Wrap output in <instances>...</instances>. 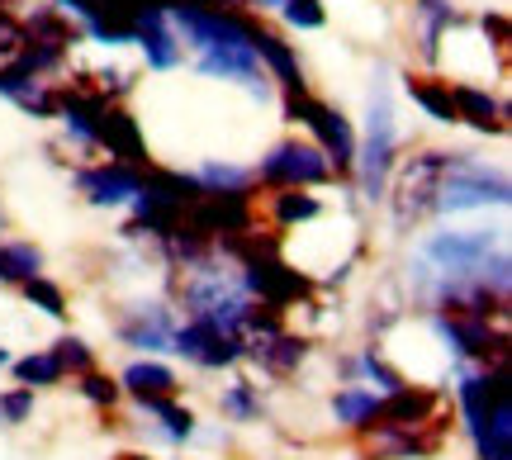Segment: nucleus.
<instances>
[{
    "mask_svg": "<svg viewBox=\"0 0 512 460\" xmlns=\"http://www.w3.org/2000/svg\"><path fill=\"white\" fill-rule=\"evenodd\" d=\"M19 48H24V24L10 10H0V62H10Z\"/></svg>",
    "mask_w": 512,
    "mask_h": 460,
    "instance_id": "4c0bfd02",
    "label": "nucleus"
},
{
    "mask_svg": "<svg viewBox=\"0 0 512 460\" xmlns=\"http://www.w3.org/2000/svg\"><path fill=\"white\" fill-rule=\"evenodd\" d=\"M361 375H366V380H375V385H380L384 394L403 385V375H399V370H389V366L380 361V356H375V351H361Z\"/></svg>",
    "mask_w": 512,
    "mask_h": 460,
    "instance_id": "e433bc0d",
    "label": "nucleus"
},
{
    "mask_svg": "<svg viewBox=\"0 0 512 460\" xmlns=\"http://www.w3.org/2000/svg\"><path fill=\"white\" fill-rule=\"evenodd\" d=\"M43 276V252L34 242H0V285H24Z\"/></svg>",
    "mask_w": 512,
    "mask_h": 460,
    "instance_id": "393cba45",
    "label": "nucleus"
},
{
    "mask_svg": "<svg viewBox=\"0 0 512 460\" xmlns=\"http://www.w3.org/2000/svg\"><path fill=\"white\" fill-rule=\"evenodd\" d=\"M437 332L446 351L460 361H503L508 356V332L494 328L489 318H465V313H437Z\"/></svg>",
    "mask_w": 512,
    "mask_h": 460,
    "instance_id": "6e6552de",
    "label": "nucleus"
},
{
    "mask_svg": "<svg viewBox=\"0 0 512 460\" xmlns=\"http://www.w3.org/2000/svg\"><path fill=\"white\" fill-rule=\"evenodd\" d=\"M318 214H323V204H318V195H309V190H275L271 195V219L280 223V228L313 223Z\"/></svg>",
    "mask_w": 512,
    "mask_h": 460,
    "instance_id": "bb28decb",
    "label": "nucleus"
},
{
    "mask_svg": "<svg viewBox=\"0 0 512 460\" xmlns=\"http://www.w3.org/2000/svg\"><path fill=\"white\" fill-rule=\"evenodd\" d=\"M195 176H200V185L209 190V195H247V190L256 185L252 171L238 166V162H204Z\"/></svg>",
    "mask_w": 512,
    "mask_h": 460,
    "instance_id": "c85d7f7f",
    "label": "nucleus"
},
{
    "mask_svg": "<svg viewBox=\"0 0 512 460\" xmlns=\"http://www.w3.org/2000/svg\"><path fill=\"white\" fill-rule=\"evenodd\" d=\"M280 19L299 29V34H309V29H323L328 24V10H323V0H285L280 5Z\"/></svg>",
    "mask_w": 512,
    "mask_h": 460,
    "instance_id": "2f4dec72",
    "label": "nucleus"
},
{
    "mask_svg": "<svg viewBox=\"0 0 512 460\" xmlns=\"http://www.w3.org/2000/svg\"><path fill=\"white\" fill-rule=\"evenodd\" d=\"M15 366V380L24 389H53L67 380V370L57 366L53 351H29V356H19V361H10Z\"/></svg>",
    "mask_w": 512,
    "mask_h": 460,
    "instance_id": "cd10ccee",
    "label": "nucleus"
},
{
    "mask_svg": "<svg viewBox=\"0 0 512 460\" xmlns=\"http://www.w3.org/2000/svg\"><path fill=\"white\" fill-rule=\"evenodd\" d=\"M242 290L256 304H271V309H285V304H299V299L313 295V280L304 271H290L280 257H261V261H242Z\"/></svg>",
    "mask_w": 512,
    "mask_h": 460,
    "instance_id": "423d86ee",
    "label": "nucleus"
},
{
    "mask_svg": "<svg viewBox=\"0 0 512 460\" xmlns=\"http://www.w3.org/2000/svg\"><path fill=\"white\" fill-rule=\"evenodd\" d=\"M413 10H418V38H422V57L427 62H437V53H441V34L456 24V5L451 0H413Z\"/></svg>",
    "mask_w": 512,
    "mask_h": 460,
    "instance_id": "b1692460",
    "label": "nucleus"
},
{
    "mask_svg": "<svg viewBox=\"0 0 512 460\" xmlns=\"http://www.w3.org/2000/svg\"><path fill=\"white\" fill-rule=\"evenodd\" d=\"M114 460H152V456H138V451H124V456H114Z\"/></svg>",
    "mask_w": 512,
    "mask_h": 460,
    "instance_id": "79ce46f5",
    "label": "nucleus"
},
{
    "mask_svg": "<svg viewBox=\"0 0 512 460\" xmlns=\"http://www.w3.org/2000/svg\"><path fill=\"white\" fill-rule=\"evenodd\" d=\"M512 200V185L503 171H489L470 152H446V171L437 185V214H465V209H489Z\"/></svg>",
    "mask_w": 512,
    "mask_h": 460,
    "instance_id": "f257e3e1",
    "label": "nucleus"
},
{
    "mask_svg": "<svg viewBox=\"0 0 512 460\" xmlns=\"http://www.w3.org/2000/svg\"><path fill=\"white\" fill-rule=\"evenodd\" d=\"M133 43L143 48L147 67L152 72H171V67H181V38L176 29L166 24V10H152V15H138L133 19Z\"/></svg>",
    "mask_w": 512,
    "mask_h": 460,
    "instance_id": "4468645a",
    "label": "nucleus"
},
{
    "mask_svg": "<svg viewBox=\"0 0 512 460\" xmlns=\"http://www.w3.org/2000/svg\"><path fill=\"white\" fill-rule=\"evenodd\" d=\"M29 413H34V389H10V394H0V423L5 427H19L29 423Z\"/></svg>",
    "mask_w": 512,
    "mask_h": 460,
    "instance_id": "f704fd0d",
    "label": "nucleus"
},
{
    "mask_svg": "<svg viewBox=\"0 0 512 460\" xmlns=\"http://www.w3.org/2000/svg\"><path fill=\"white\" fill-rule=\"evenodd\" d=\"M223 418H233V423H256L261 418V394H256L252 380H238V385H228L223 389Z\"/></svg>",
    "mask_w": 512,
    "mask_h": 460,
    "instance_id": "c756f323",
    "label": "nucleus"
},
{
    "mask_svg": "<svg viewBox=\"0 0 512 460\" xmlns=\"http://www.w3.org/2000/svg\"><path fill=\"white\" fill-rule=\"evenodd\" d=\"M437 389H422V385H399L389 389L380 399V427H403V432H422V427L437 418Z\"/></svg>",
    "mask_w": 512,
    "mask_h": 460,
    "instance_id": "ddd939ff",
    "label": "nucleus"
},
{
    "mask_svg": "<svg viewBox=\"0 0 512 460\" xmlns=\"http://www.w3.org/2000/svg\"><path fill=\"white\" fill-rule=\"evenodd\" d=\"M19 290H24V299H29L38 313H48V318H67V290H62L57 280L34 276V280H24Z\"/></svg>",
    "mask_w": 512,
    "mask_h": 460,
    "instance_id": "7c9ffc66",
    "label": "nucleus"
},
{
    "mask_svg": "<svg viewBox=\"0 0 512 460\" xmlns=\"http://www.w3.org/2000/svg\"><path fill=\"white\" fill-rule=\"evenodd\" d=\"M451 100H456V124H470V129H479V133H508V110H503V100L489 95L484 86L456 81V86H451Z\"/></svg>",
    "mask_w": 512,
    "mask_h": 460,
    "instance_id": "2eb2a0df",
    "label": "nucleus"
},
{
    "mask_svg": "<svg viewBox=\"0 0 512 460\" xmlns=\"http://www.w3.org/2000/svg\"><path fill=\"white\" fill-rule=\"evenodd\" d=\"M370 129H366V143H356V171H361V195L370 204L384 200V190H389V171H394V148H399V133H394V100L384 91L380 81H375V91H370Z\"/></svg>",
    "mask_w": 512,
    "mask_h": 460,
    "instance_id": "7ed1b4c3",
    "label": "nucleus"
},
{
    "mask_svg": "<svg viewBox=\"0 0 512 460\" xmlns=\"http://www.w3.org/2000/svg\"><path fill=\"white\" fill-rule=\"evenodd\" d=\"M247 356L266 375H294L309 356V342L294 337V332H271V337H247Z\"/></svg>",
    "mask_w": 512,
    "mask_h": 460,
    "instance_id": "f3484780",
    "label": "nucleus"
},
{
    "mask_svg": "<svg viewBox=\"0 0 512 460\" xmlns=\"http://www.w3.org/2000/svg\"><path fill=\"white\" fill-rule=\"evenodd\" d=\"M81 394H86V404H95V408H114L124 389H119V380H110V375L86 370V375H81Z\"/></svg>",
    "mask_w": 512,
    "mask_h": 460,
    "instance_id": "72a5a7b5",
    "label": "nucleus"
},
{
    "mask_svg": "<svg viewBox=\"0 0 512 460\" xmlns=\"http://www.w3.org/2000/svg\"><path fill=\"white\" fill-rule=\"evenodd\" d=\"M479 29H484V38H489L494 48H508V19L498 15V10H484V15H479Z\"/></svg>",
    "mask_w": 512,
    "mask_h": 460,
    "instance_id": "58836bf2",
    "label": "nucleus"
},
{
    "mask_svg": "<svg viewBox=\"0 0 512 460\" xmlns=\"http://www.w3.org/2000/svg\"><path fill=\"white\" fill-rule=\"evenodd\" d=\"M0 233H5V214H0Z\"/></svg>",
    "mask_w": 512,
    "mask_h": 460,
    "instance_id": "c03bdc74",
    "label": "nucleus"
},
{
    "mask_svg": "<svg viewBox=\"0 0 512 460\" xmlns=\"http://www.w3.org/2000/svg\"><path fill=\"white\" fill-rule=\"evenodd\" d=\"M138 408H143L147 418H157V423H162V432L171 437V442H190V437H195V413L176 404V394H162V399H138Z\"/></svg>",
    "mask_w": 512,
    "mask_h": 460,
    "instance_id": "a878e982",
    "label": "nucleus"
},
{
    "mask_svg": "<svg viewBox=\"0 0 512 460\" xmlns=\"http://www.w3.org/2000/svg\"><path fill=\"white\" fill-rule=\"evenodd\" d=\"M252 53L261 57V67L285 86V95H294V91H309V81H304V67H299V53H294L290 43L280 34H271V29H256V38H252Z\"/></svg>",
    "mask_w": 512,
    "mask_h": 460,
    "instance_id": "a211bd4d",
    "label": "nucleus"
},
{
    "mask_svg": "<svg viewBox=\"0 0 512 460\" xmlns=\"http://www.w3.org/2000/svg\"><path fill=\"white\" fill-rule=\"evenodd\" d=\"M119 389L124 394H133V399H162V394H176L181 389V380H176V370L162 366V361H133V366H124V375H119Z\"/></svg>",
    "mask_w": 512,
    "mask_h": 460,
    "instance_id": "412c9836",
    "label": "nucleus"
},
{
    "mask_svg": "<svg viewBox=\"0 0 512 460\" xmlns=\"http://www.w3.org/2000/svg\"><path fill=\"white\" fill-rule=\"evenodd\" d=\"M0 366H10V351H5V347H0Z\"/></svg>",
    "mask_w": 512,
    "mask_h": 460,
    "instance_id": "37998d69",
    "label": "nucleus"
},
{
    "mask_svg": "<svg viewBox=\"0 0 512 460\" xmlns=\"http://www.w3.org/2000/svg\"><path fill=\"white\" fill-rule=\"evenodd\" d=\"M0 95L15 100L19 110L34 114V119H57V91L43 86L38 76H29L24 67H15V62H0Z\"/></svg>",
    "mask_w": 512,
    "mask_h": 460,
    "instance_id": "dca6fc26",
    "label": "nucleus"
},
{
    "mask_svg": "<svg viewBox=\"0 0 512 460\" xmlns=\"http://www.w3.org/2000/svg\"><path fill=\"white\" fill-rule=\"evenodd\" d=\"M285 119H290V124H304V129L318 138L313 148L328 157L332 176H351V171H356V129L347 124L342 110L313 100L309 91H294V95H285Z\"/></svg>",
    "mask_w": 512,
    "mask_h": 460,
    "instance_id": "f03ea898",
    "label": "nucleus"
},
{
    "mask_svg": "<svg viewBox=\"0 0 512 460\" xmlns=\"http://www.w3.org/2000/svg\"><path fill=\"white\" fill-rule=\"evenodd\" d=\"M171 332H176V323H171V313H166L162 304L133 309L124 323H119V337L138 351H171Z\"/></svg>",
    "mask_w": 512,
    "mask_h": 460,
    "instance_id": "6ab92c4d",
    "label": "nucleus"
},
{
    "mask_svg": "<svg viewBox=\"0 0 512 460\" xmlns=\"http://www.w3.org/2000/svg\"><path fill=\"white\" fill-rule=\"evenodd\" d=\"M252 181H261L266 190H313V185L332 181V166L313 143L285 138L252 166Z\"/></svg>",
    "mask_w": 512,
    "mask_h": 460,
    "instance_id": "39448f33",
    "label": "nucleus"
},
{
    "mask_svg": "<svg viewBox=\"0 0 512 460\" xmlns=\"http://www.w3.org/2000/svg\"><path fill=\"white\" fill-rule=\"evenodd\" d=\"M403 91L413 95V105H418L432 124H456V100H451V81H437V76H408L403 81Z\"/></svg>",
    "mask_w": 512,
    "mask_h": 460,
    "instance_id": "4be33fe9",
    "label": "nucleus"
},
{
    "mask_svg": "<svg viewBox=\"0 0 512 460\" xmlns=\"http://www.w3.org/2000/svg\"><path fill=\"white\" fill-rule=\"evenodd\" d=\"M171 351L204 370H223V366H238L247 356V337H228V332L209 328L204 318H185L181 328L171 332Z\"/></svg>",
    "mask_w": 512,
    "mask_h": 460,
    "instance_id": "0eeeda50",
    "label": "nucleus"
},
{
    "mask_svg": "<svg viewBox=\"0 0 512 460\" xmlns=\"http://www.w3.org/2000/svg\"><path fill=\"white\" fill-rule=\"evenodd\" d=\"M242 5H247V10H280L285 0H242Z\"/></svg>",
    "mask_w": 512,
    "mask_h": 460,
    "instance_id": "a19ab883",
    "label": "nucleus"
},
{
    "mask_svg": "<svg viewBox=\"0 0 512 460\" xmlns=\"http://www.w3.org/2000/svg\"><path fill=\"white\" fill-rule=\"evenodd\" d=\"M181 223L209 242L238 238V233H252V204H247V195H204L185 209Z\"/></svg>",
    "mask_w": 512,
    "mask_h": 460,
    "instance_id": "1a4fd4ad",
    "label": "nucleus"
},
{
    "mask_svg": "<svg viewBox=\"0 0 512 460\" xmlns=\"http://www.w3.org/2000/svg\"><path fill=\"white\" fill-rule=\"evenodd\" d=\"M24 38H34V43H53V48L67 53V48H76L86 34H81L67 15H57L53 5H43V10H34V15L24 19Z\"/></svg>",
    "mask_w": 512,
    "mask_h": 460,
    "instance_id": "5701e85b",
    "label": "nucleus"
},
{
    "mask_svg": "<svg viewBox=\"0 0 512 460\" xmlns=\"http://www.w3.org/2000/svg\"><path fill=\"white\" fill-rule=\"evenodd\" d=\"M95 81H100L95 91L105 95V100H114V95H124V91H128V72H119V67H105V72L95 76Z\"/></svg>",
    "mask_w": 512,
    "mask_h": 460,
    "instance_id": "ea45409f",
    "label": "nucleus"
},
{
    "mask_svg": "<svg viewBox=\"0 0 512 460\" xmlns=\"http://www.w3.org/2000/svg\"><path fill=\"white\" fill-rule=\"evenodd\" d=\"M332 418L351 432H375L380 427V394L366 385H347L332 394Z\"/></svg>",
    "mask_w": 512,
    "mask_h": 460,
    "instance_id": "aec40b11",
    "label": "nucleus"
},
{
    "mask_svg": "<svg viewBox=\"0 0 512 460\" xmlns=\"http://www.w3.org/2000/svg\"><path fill=\"white\" fill-rule=\"evenodd\" d=\"M195 72L214 76V81H242L256 100H271V81H266V67L261 57L252 53V43H233V48H204L195 57Z\"/></svg>",
    "mask_w": 512,
    "mask_h": 460,
    "instance_id": "9d476101",
    "label": "nucleus"
},
{
    "mask_svg": "<svg viewBox=\"0 0 512 460\" xmlns=\"http://www.w3.org/2000/svg\"><path fill=\"white\" fill-rule=\"evenodd\" d=\"M95 148H105L114 162L147 171L143 129H138V119H133L128 110H119V105H105V114H100V129H95Z\"/></svg>",
    "mask_w": 512,
    "mask_h": 460,
    "instance_id": "f8f14e48",
    "label": "nucleus"
},
{
    "mask_svg": "<svg viewBox=\"0 0 512 460\" xmlns=\"http://www.w3.org/2000/svg\"><path fill=\"white\" fill-rule=\"evenodd\" d=\"M147 171H152V166H147ZM147 171L124 166V162H105V166H86V171H76V185H81V195H86L95 209H119V204H128L138 190H143Z\"/></svg>",
    "mask_w": 512,
    "mask_h": 460,
    "instance_id": "9b49d317",
    "label": "nucleus"
},
{
    "mask_svg": "<svg viewBox=\"0 0 512 460\" xmlns=\"http://www.w3.org/2000/svg\"><path fill=\"white\" fill-rule=\"evenodd\" d=\"M100 10H110L114 19H124V24H133L138 15H152V10H166V0H95Z\"/></svg>",
    "mask_w": 512,
    "mask_h": 460,
    "instance_id": "c9c22d12",
    "label": "nucleus"
},
{
    "mask_svg": "<svg viewBox=\"0 0 512 460\" xmlns=\"http://www.w3.org/2000/svg\"><path fill=\"white\" fill-rule=\"evenodd\" d=\"M53 356H57V366L72 370V375H86V370H95V351L86 347L81 337H72V332H67V337H62V342L53 347Z\"/></svg>",
    "mask_w": 512,
    "mask_h": 460,
    "instance_id": "473e14b6",
    "label": "nucleus"
},
{
    "mask_svg": "<svg viewBox=\"0 0 512 460\" xmlns=\"http://www.w3.org/2000/svg\"><path fill=\"white\" fill-rule=\"evenodd\" d=\"M441 171H446V152H418L408 157L394 176V190L389 195V209H394V223L399 228H413L422 223L427 214H437V185H441Z\"/></svg>",
    "mask_w": 512,
    "mask_h": 460,
    "instance_id": "20e7f679",
    "label": "nucleus"
}]
</instances>
